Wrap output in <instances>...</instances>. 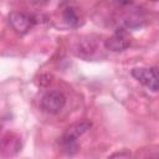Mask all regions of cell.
Here are the masks:
<instances>
[{
  "label": "cell",
  "mask_w": 159,
  "mask_h": 159,
  "mask_svg": "<svg viewBox=\"0 0 159 159\" xmlns=\"http://www.w3.org/2000/svg\"><path fill=\"white\" fill-rule=\"evenodd\" d=\"M91 122L87 120H82V122H77L71 124L63 133L62 138H61V143L65 148V150L68 154H72L78 150V144L77 140L91 128Z\"/></svg>",
  "instance_id": "obj_1"
},
{
  "label": "cell",
  "mask_w": 159,
  "mask_h": 159,
  "mask_svg": "<svg viewBox=\"0 0 159 159\" xmlns=\"http://www.w3.org/2000/svg\"><path fill=\"white\" fill-rule=\"evenodd\" d=\"M132 76L144 87L153 92H159V68L157 67H135Z\"/></svg>",
  "instance_id": "obj_2"
},
{
  "label": "cell",
  "mask_w": 159,
  "mask_h": 159,
  "mask_svg": "<svg viewBox=\"0 0 159 159\" xmlns=\"http://www.w3.org/2000/svg\"><path fill=\"white\" fill-rule=\"evenodd\" d=\"M66 104V96L61 91H48L40 101V108L47 114L60 113Z\"/></svg>",
  "instance_id": "obj_3"
},
{
  "label": "cell",
  "mask_w": 159,
  "mask_h": 159,
  "mask_svg": "<svg viewBox=\"0 0 159 159\" xmlns=\"http://www.w3.org/2000/svg\"><path fill=\"white\" fill-rule=\"evenodd\" d=\"M9 22L15 32H17L19 35H24L34 27V25L36 24V19L32 15L22 11H12L9 14Z\"/></svg>",
  "instance_id": "obj_4"
},
{
  "label": "cell",
  "mask_w": 159,
  "mask_h": 159,
  "mask_svg": "<svg viewBox=\"0 0 159 159\" xmlns=\"http://www.w3.org/2000/svg\"><path fill=\"white\" fill-rule=\"evenodd\" d=\"M130 46V36L127 30L118 29L104 41V47L112 52H122Z\"/></svg>",
  "instance_id": "obj_5"
},
{
  "label": "cell",
  "mask_w": 159,
  "mask_h": 159,
  "mask_svg": "<svg viewBox=\"0 0 159 159\" xmlns=\"http://www.w3.org/2000/svg\"><path fill=\"white\" fill-rule=\"evenodd\" d=\"M63 19L70 26H77L80 24V16H78L77 11L75 10V7H72V6H68L65 9Z\"/></svg>",
  "instance_id": "obj_6"
},
{
  "label": "cell",
  "mask_w": 159,
  "mask_h": 159,
  "mask_svg": "<svg viewBox=\"0 0 159 159\" xmlns=\"http://www.w3.org/2000/svg\"><path fill=\"white\" fill-rule=\"evenodd\" d=\"M112 157H129V154H124V153H116V154H112Z\"/></svg>",
  "instance_id": "obj_7"
},
{
  "label": "cell",
  "mask_w": 159,
  "mask_h": 159,
  "mask_svg": "<svg viewBox=\"0 0 159 159\" xmlns=\"http://www.w3.org/2000/svg\"><path fill=\"white\" fill-rule=\"evenodd\" d=\"M150 1H157V0H150Z\"/></svg>",
  "instance_id": "obj_8"
}]
</instances>
